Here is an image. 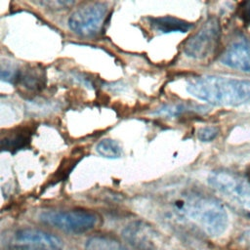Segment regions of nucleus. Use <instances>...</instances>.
Instances as JSON below:
<instances>
[{
	"label": "nucleus",
	"mask_w": 250,
	"mask_h": 250,
	"mask_svg": "<svg viewBox=\"0 0 250 250\" xmlns=\"http://www.w3.org/2000/svg\"><path fill=\"white\" fill-rule=\"evenodd\" d=\"M173 213L187 219L212 236L223 234L229 226V216L217 199L202 194H187L175 199Z\"/></svg>",
	"instance_id": "obj_1"
},
{
	"label": "nucleus",
	"mask_w": 250,
	"mask_h": 250,
	"mask_svg": "<svg viewBox=\"0 0 250 250\" xmlns=\"http://www.w3.org/2000/svg\"><path fill=\"white\" fill-rule=\"evenodd\" d=\"M187 91L214 105L235 106L250 101V80L203 75L190 78Z\"/></svg>",
	"instance_id": "obj_2"
},
{
	"label": "nucleus",
	"mask_w": 250,
	"mask_h": 250,
	"mask_svg": "<svg viewBox=\"0 0 250 250\" xmlns=\"http://www.w3.org/2000/svg\"><path fill=\"white\" fill-rule=\"evenodd\" d=\"M210 187L228 201L250 213V183L229 171H213L208 177Z\"/></svg>",
	"instance_id": "obj_3"
},
{
	"label": "nucleus",
	"mask_w": 250,
	"mask_h": 250,
	"mask_svg": "<svg viewBox=\"0 0 250 250\" xmlns=\"http://www.w3.org/2000/svg\"><path fill=\"white\" fill-rule=\"evenodd\" d=\"M39 220L50 227L71 233L86 232L98 223L97 216L86 210H46L39 215Z\"/></svg>",
	"instance_id": "obj_4"
},
{
	"label": "nucleus",
	"mask_w": 250,
	"mask_h": 250,
	"mask_svg": "<svg viewBox=\"0 0 250 250\" xmlns=\"http://www.w3.org/2000/svg\"><path fill=\"white\" fill-rule=\"evenodd\" d=\"M221 38V24L217 18L211 17L184 44V53L194 60H203L217 49Z\"/></svg>",
	"instance_id": "obj_5"
},
{
	"label": "nucleus",
	"mask_w": 250,
	"mask_h": 250,
	"mask_svg": "<svg viewBox=\"0 0 250 250\" xmlns=\"http://www.w3.org/2000/svg\"><path fill=\"white\" fill-rule=\"evenodd\" d=\"M107 13V4L95 2L86 4L75 10L68 19L69 28L84 37L94 36L102 28Z\"/></svg>",
	"instance_id": "obj_6"
},
{
	"label": "nucleus",
	"mask_w": 250,
	"mask_h": 250,
	"mask_svg": "<svg viewBox=\"0 0 250 250\" xmlns=\"http://www.w3.org/2000/svg\"><path fill=\"white\" fill-rule=\"evenodd\" d=\"M4 244L17 250H60L62 247L58 236L36 229H18Z\"/></svg>",
	"instance_id": "obj_7"
},
{
	"label": "nucleus",
	"mask_w": 250,
	"mask_h": 250,
	"mask_svg": "<svg viewBox=\"0 0 250 250\" xmlns=\"http://www.w3.org/2000/svg\"><path fill=\"white\" fill-rule=\"evenodd\" d=\"M221 62L229 67L250 72V42L245 39L233 41L223 53Z\"/></svg>",
	"instance_id": "obj_8"
},
{
	"label": "nucleus",
	"mask_w": 250,
	"mask_h": 250,
	"mask_svg": "<svg viewBox=\"0 0 250 250\" xmlns=\"http://www.w3.org/2000/svg\"><path fill=\"white\" fill-rule=\"evenodd\" d=\"M149 23L156 31L161 33H171V32L185 33L192 27V23L178 18L171 17V16L150 18Z\"/></svg>",
	"instance_id": "obj_9"
},
{
	"label": "nucleus",
	"mask_w": 250,
	"mask_h": 250,
	"mask_svg": "<svg viewBox=\"0 0 250 250\" xmlns=\"http://www.w3.org/2000/svg\"><path fill=\"white\" fill-rule=\"evenodd\" d=\"M30 131L23 129L20 132L12 133L1 141L3 150H17L25 146L30 140Z\"/></svg>",
	"instance_id": "obj_10"
},
{
	"label": "nucleus",
	"mask_w": 250,
	"mask_h": 250,
	"mask_svg": "<svg viewBox=\"0 0 250 250\" xmlns=\"http://www.w3.org/2000/svg\"><path fill=\"white\" fill-rule=\"evenodd\" d=\"M85 250H127L117 240L107 236H93L85 244Z\"/></svg>",
	"instance_id": "obj_11"
},
{
	"label": "nucleus",
	"mask_w": 250,
	"mask_h": 250,
	"mask_svg": "<svg viewBox=\"0 0 250 250\" xmlns=\"http://www.w3.org/2000/svg\"><path fill=\"white\" fill-rule=\"evenodd\" d=\"M44 76L37 69H29L26 71H18L15 81H19L22 87L28 90H39L43 85Z\"/></svg>",
	"instance_id": "obj_12"
},
{
	"label": "nucleus",
	"mask_w": 250,
	"mask_h": 250,
	"mask_svg": "<svg viewBox=\"0 0 250 250\" xmlns=\"http://www.w3.org/2000/svg\"><path fill=\"white\" fill-rule=\"evenodd\" d=\"M97 152L105 158L115 159L121 156L122 148L119 144L111 139H104L102 140L96 146Z\"/></svg>",
	"instance_id": "obj_13"
},
{
	"label": "nucleus",
	"mask_w": 250,
	"mask_h": 250,
	"mask_svg": "<svg viewBox=\"0 0 250 250\" xmlns=\"http://www.w3.org/2000/svg\"><path fill=\"white\" fill-rule=\"evenodd\" d=\"M188 109V106H187L184 104H165L158 108L154 113L157 115H165V116H177L184 111Z\"/></svg>",
	"instance_id": "obj_14"
},
{
	"label": "nucleus",
	"mask_w": 250,
	"mask_h": 250,
	"mask_svg": "<svg viewBox=\"0 0 250 250\" xmlns=\"http://www.w3.org/2000/svg\"><path fill=\"white\" fill-rule=\"evenodd\" d=\"M219 134V130L217 127L208 126L198 130L197 137L202 142H211L213 141Z\"/></svg>",
	"instance_id": "obj_15"
},
{
	"label": "nucleus",
	"mask_w": 250,
	"mask_h": 250,
	"mask_svg": "<svg viewBox=\"0 0 250 250\" xmlns=\"http://www.w3.org/2000/svg\"><path fill=\"white\" fill-rule=\"evenodd\" d=\"M237 16L245 25H250V1H244L239 4Z\"/></svg>",
	"instance_id": "obj_16"
},
{
	"label": "nucleus",
	"mask_w": 250,
	"mask_h": 250,
	"mask_svg": "<svg viewBox=\"0 0 250 250\" xmlns=\"http://www.w3.org/2000/svg\"><path fill=\"white\" fill-rule=\"evenodd\" d=\"M247 177H248V182L250 183V169H249V171H248V176H247Z\"/></svg>",
	"instance_id": "obj_17"
}]
</instances>
